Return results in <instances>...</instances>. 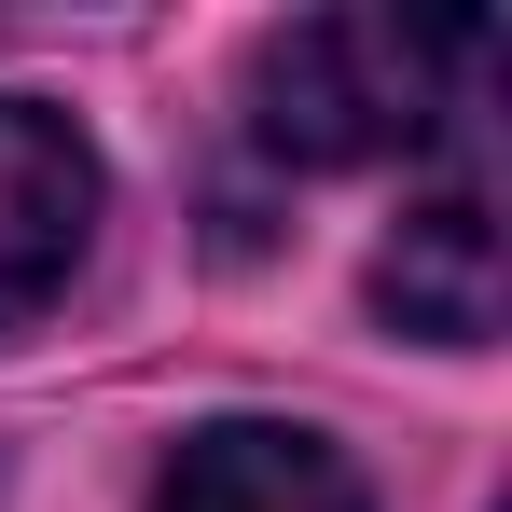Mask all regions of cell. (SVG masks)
I'll return each instance as SVG.
<instances>
[{
    "mask_svg": "<svg viewBox=\"0 0 512 512\" xmlns=\"http://www.w3.org/2000/svg\"><path fill=\"white\" fill-rule=\"evenodd\" d=\"M485 56V28H416V14H305L263 42V139L291 167H374V153H416L443 125L457 70Z\"/></svg>",
    "mask_w": 512,
    "mask_h": 512,
    "instance_id": "obj_1",
    "label": "cell"
},
{
    "mask_svg": "<svg viewBox=\"0 0 512 512\" xmlns=\"http://www.w3.org/2000/svg\"><path fill=\"white\" fill-rule=\"evenodd\" d=\"M97 250V139L56 97H0V333H28Z\"/></svg>",
    "mask_w": 512,
    "mask_h": 512,
    "instance_id": "obj_2",
    "label": "cell"
},
{
    "mask_svg": "<svg viewBox=\"0 0 512 512\" xmlns=\"http://www.w3.org/2000/svg\"><path fill=\"white\" fill-rule=\"evenodd\" d=\"M374 305L429 346L499 333V208H485V180H443V194L402 208V236L374 250Z\"/></svg>",
    "mask_w": 512,
    "mask_h": 512,
    "instance_id": "obj_3",
    "label": "cell"
},
{
    "mask_svg": "<svg viewBox=\"0 0 512 512\" xmlns=\"http://www.w3.org/2000/svg\"><path fill=\"white\" fill-rule=\"evenodd\" d=\"M153 512H374V485L346 471V443H319L291 416H208L167 457Z\"/></svg>",
    "mask_w": 512,
    "mask_h": 512,
    "instance_id": "obj_4",
    "label": "cell"
}]
</instances>
